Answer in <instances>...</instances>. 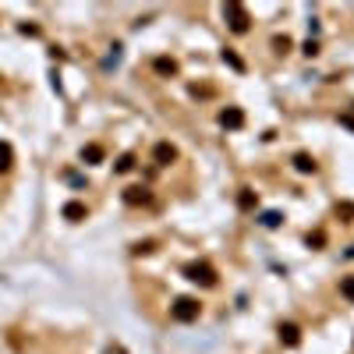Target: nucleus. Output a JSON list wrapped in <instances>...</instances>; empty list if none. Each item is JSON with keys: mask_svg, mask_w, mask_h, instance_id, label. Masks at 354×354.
Listing matches in <instances>:
<instances>
[{"mask_svg": "<svg viewBox=\"0 0 354 354\" xmlns=\"http://www.w3.org/2000/svg\"><path fill=\"white\" fill-rule=\"evenodd\" d=\"M223 11H227V18H230V28H234V32H248V14H245V7L227 4Z\"/></svg>", "mask_w": 354, "mask_h": 354, "instance_id": "f257e3e1", "label": "nucleus"}, {"mask_svg": "<svg viewBox=\"0 0 354 354\" xmlns=\"http://www.w3.org/2000/svg\"><path fill=\"white\" fill-rule=\"evenodd\" d=\"M220 121H223V128H241L245 113H241V110H223V113H220Z\"/></svg>", "mask_w": 354, "mask_h": 354, "instance_id": "f03ea898", "label": "nucleus"}, {"mask_svg": "<svg viewBox=\"0 0 354 354\" xmlns=\"http://www.w3.org/2000/svg\"><path fill=\"white\" fill-rule=\"evenodd\" d=\"M174 156H177V152H174V145H167V142L156 145V160H160V163H170Z\"/></svg>", "mask_w": 354, "mask_h": 354, "instance_id": "7ed1b4c3", "label": "nucleus"}, {"mask_svg": "<svg viewBox=\"0 0 354 354\" xmlns=\"http://www.w3.org/2000/svg\"><path fill=\"white\" fill-rule=\"evenodd\" d=\"M82 160L99 163V160H103V149H99V145H85V149H82Z\"/></svg>", "mask_w": 354, "mask_h": 354, "instance_id": "20e7f679", "label": "nucleus"}, {"mask_svg": "<svg viewBox=\"0 0 354 354\" xmlns=\"http://www.w3.org/2000/svg\"><path fill=\"white\" fill-rule=\"evenodd\" d=\"M195 312H199V308H195V301H181V305H177V319H191Z\"/></svg>", "mask_w": 354, "mask_h": 354, "instance_id": "39448f33", "label": "nucleus"}, {"mask_svg": "<svg viewBox=\"0 0 354 354\" xmlns=\"http://www.w3.org/2000/svg\"><path fill=\"white\" fill-rule=\"evenodd\" d=\"M64 216H67V220H82V216H85V206L71 202V206H64Z\"/></svg>", "mask_w": 354, "mask_h": 354, "instance_id": "423d86ee", "label": "nucleus"}, {"mask_svg": "<svg viewBox=\"0 0 354 354\" xmlns=\"http://www.w3.org/2000/svg\"><path fill=\"white\" fill-rule=\"evenodd\" d=\"M11 167V145H0V170Z\"/></svg>", "mask_w": 354, "mask_h": 354, "instance_id": "0eeeda50", "label": "nucleus"}, {"mask_svg": "<svg viewBox=\"0 0 354 354\" xmlns=\"http://www.w3.org/2000/svg\"><path fill=\"white\" fill-rule=\"evenodd\" d=\"M294 163H298V170H305V174H308V170H316V163H312V160H308V156H298V160H294Z\"/></svg>", "mask_w": 354, "mask_h": 354, "instance_id": "6e6552de", "label": "nucleus"}, {"mask_svg": "<svg viewBox=\"0 0 354 354\" xmlns=\"http://www.w3.org/2000/svg\"><path fill=\"white\" fill-rule=\"evenodd\" d=\"M156 71H163V74H167V71H170V74H174V71H177V67H174V60H156Z\"/></svg>", "mask_w": 354, "mask_h": 354, "instance_id": "1a4fd4ad", "label": "nucleus"}, {"mask_svg": "<svg viewBox=\"0 0 354 354\" xmlns=\"http://www.w3.org/2000/svg\"><path fill=\"white\" fill-rule=\"evenodd\" d=\"M131 167H135V163H131V156H121V163H117V170L124 174V170H131Z\"/></svg>", "mask_w": 354, "mask_h": 354, "instance_id": "9d476101", "label": "nucleus"}, {"mask_svg": "<svg viewBox=\"0 0 354 354\" xmlns=\"http://www.w3.org/2000/svg\"><path fill=\"white\" fill-rule=\"evenodd\" d=\"M262 223H266V227H277V223H280V216H277V213H266V216H262Z\"/></svg>", "mask_w": 354, "mask_h": 354, "instance_id": "9b49d317", "label": "nucleus"}, {"mask_svg": "<svg viewBox=\"0 0 354 354\" xmlns=\"http://www.w3.org/2000/svg\"><path fill=\"white\" fill-rule=\"evenodd\" d=\"M223 60H227V64H234V67H241V60H238V57H234L230 50H223Z\"/></svg>", "mask_w": 354, "mask_h": 354, "instance_id": "f8f14e48", "label": "nucleus"}, {"mask_svg": "<svg viewBox=\"0 0 354 354\" xmlns=\"http://www.w3.org/2000/svg\"><path fill=\"white\" fill-rule=\"evenodd\" d=\"M347 294H351V298H354V284H347Z\"/></svg>", "mask_w": 354, "mask_h": 354, "instance_id": "ddd939ff", "label": "nucleus"}]
</instances>
